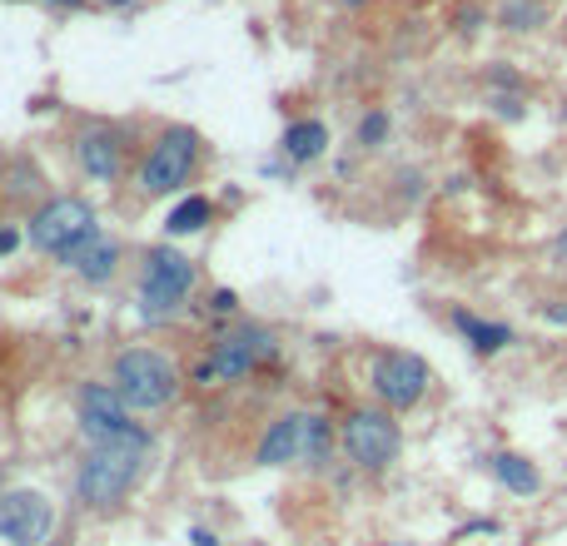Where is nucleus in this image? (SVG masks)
Masks as SVG:
<instances>
[{"label":"nucleus","instance_id":"nucleus-1","mask_svg":"<svg viewBox=\"0 0 567 546\" xmlns=\"http://www.w3.org/2000/svg\"><path fill=\"white\" fill-rule=\"evenodd\" d=\"M150 453V437L135 432V437H119V442H94V453L85 457L80 467V497L94 501V507H110L130 492V482L140 477V462Z\"/></svg>","mask_w":567,"mask_h":546},{"label":"nucleus","instance_id":"nucleus-2","mask_svg":"<svg viewBox=\"0 0 567 546\" xmlns=\"http://www.w3.org/2000/svg\"><path fill=\"white\" fill-rule=\"evenodd\" d=\"M115 393L125 397V407H165L169 397L179 393V372L165 353H150V348H135L115 363Z\"/></svg>","mask_w":567,"mask_h":546},{"label":"nucleus","instance_id":"nucleus-3","mask_svg":"<svg viewBox=\"0 0 567 546\" xmlns=\"http://www.w3.org/2000/svg\"><path fill=\"white\" fill-rule=\"evenodd\" d=\"M85 239H94V214L85 209L80 199H55V204H46L30 219V244L46 249V254L71 258Z\"/></svg>","mask_w":567,"mask_h":546},{"label":"nucleus","instance_id":"nucleus-4","mask_svg":"<svg viewBox=\"0 0 567 546\" xmlns=\"http://www.w3.org/2000/svg\"><path fill=\"white\" fill-rule=\"evenodd\" d=\"M189 289H194V268H189V258H179L175 249H154L150 254V268H144V314H175L179 303L189 299Z\"/></svg>","mask_w":567,"mask_h":546},{"label":"nucleus","instance_id":"nucleus-5","mask_svg":"<svg viewBox=\"0 0 567 546\" xmlns=\"http://www.w3.org/2000/svg\"><path fill=\"white\" fill-rule=\"evenodd\" d=\"M189 164H194V129H169L140 169L144 194H169V189H179L189 179Z\"/></svg>","mask_w":567,"mask_h":546},{"label":"nucleus","instance_id":"nucleus-6","mask_svg":"<svg viewBox=\"0 0 567 546\" xmlns=\"http://www.w3.org/2000/svg\"><path fill=\"white\" fill-rule=\"evenodd\" d=\"M374 388L389 407H414L428 393V363L418 353H389L374 368Z\"/></svg>","mask_w":567,"mask_h":546},{"label":"nucleus","instance_id":"nucleus-7","mask_svg":"<svg viewBox=\"0 0 567 546\" xmlns=\"http://www.w3.org/2000/svg\"><path fill=\"white\" fill-rule=\"evenodd\" d=\"M343 447H349L354 462L383 467V462H393V453H399V428H393L383 412H354V418L343 422Z\"/></svg>","mask_w":567,"mask_h":546},{"label":"nucleus","instance_id":"nucleus-8","mask_svg":"<svg viewBox=\"0 0 567 546\" xmlns=\"http://www.w3.org/2000/svg\"><path fill=\"white\" fill-rule=\"evenodd\" d=\"M50 532V501L40 492H5L0 497V536L11 546H36Z\"/></svg>","mask_w":567,"mask_h":546},{"label":"nucleus","instance_id":"nucleus-9","mask_svg":"<svg viewBox=\"0 0 567 546\" xmlns=\"http://www.w3.org/2000/svg\"><path fill=\"white\" fill-rule=\"evenodd\" d=\"M80 428L90 432L94 442H119V437H135V422L125 418V397L105 383H90L80 393Z\"/></svg>","mask_w":567,"mask_h":546},{"label":"nucleus","instance_id":"nucleus-10","mask_svg":"<svg viewBox=\"0 0 567 546\" xmlns=\"http://www.w3.org/2000/svg\"><path fill=\"white\" fill-rule=\"evenodd\" d=\"M274 353V343L264 333H239V338H229V343H219V348L210 353V363L200 368V378L210 383V378H225V383H235V378H244L249 368H254V358H269Z\"/></svg>","mask_w":567,"mask_h":546},{"label":"nucleus","instance_id":"nucleus-11","mask_svg":"<svg viewBox=\"0 0 567 546\" xmlns=\"http://www.w3.org/2000/svg\"><path fill=\"white\" fill-rule=\"evenodd\" d=\"M115 258H119V249L110 244V239H100V233H94V239H85V244L75 249V254L65 258V264H71L75 274H80V279L105 283L110 274H115Z\"/></svg>","mask_w":567,"mask_h":546},{"label":"nucleus","instance_id":"nucleus-12","mask_svg":"<svg viewBox=\"0 0 567 546\" xmlns=\"http://www.w3.org/2000/svg\"><path fill=\"white\" fill-rule=\"evenodd\" d=\"M294 453H304V418H284V422H274L269 437L260 442V462L279 467V462H289Z\"/></svg>","mask_w":567,"mask_h":546},{"label":"nucleus","instance_id":"nucleus-13","mask_svg":"<svg viewBox=\"0 0 567 546\" xmlns=\"http://www.w3.org/2000/svg\"><path fill=\"white\" fill-rule=\"evenodd\" d=\"M80 164L90 169L94 179H115V169H119L115 135H110V129H90V135L80 140Z\"/></svg>","mask_w":567,"mask_h":546},{"label":"nucleus","instance_id":"nucleus-14","mask_svg":"<svg viewBox=\"0 0 567 546\" xmlns=\"http://www.w3.org/2000/svg\"><path fill=\"white\" fill-rule=\"evenodd\" d=\"M453 323H458V333L468 338L478 353H503L513 343V328L508 323H483V318H472L468 308H458V314H453Z\"/></svg>","mask_w":567,"mask_h":546},{"label":"nucleus","instance_id":"nucleus-15","mask_svg":"<svg viewBox=\"0 0 567 546\" xmlns=\"http://www.w3.org/2000/svg\"><path fill=\"white\" fill-rule=\"evenodd\" d=\"M493 477H497V482H503L508 492H518V497H532V492L543 487L538 467H532L528 457H518V453H497V457H493Z\"/></svg>","mask_w":567,"mask_h":546},{"label":"nucleus","instance_id":"nucleus-16","mask_svg":"<svg viewBox=\"0 0 567 546\" xmlns=\"http://www.w3.org/2000/svg\"><path fill=\"white\" fill-rule=\"evenodd\" d=\"M324 144H329V135H324L319 119H304V125H289V135H284V150H289V160H319Z\"/></svg>","mask_w":567,"mask_h":546},{"label":"nucleus","instance_id":"nucleus-17","mask_svg":"<svg viewBox=\"0 0 567 546\" xmlns=\"http://www.w3.org/2000/svg\"><path fill=\"white\" fill-rule=\"evenodd\" d=\"M204 224H210V199H185L175 214H169V233H200Z\"/></svg>","mask_w":567,"mask_h":546},{"label":"nucleus","instance_id":"nucleus-18","mask_svg":"<svg viewBox=\"0 0 567 546\" xmlns=\"http://www.w3.org/2000/svg\"><path fill=\"white\" fill-rule=\"evenodd\" d=\"M304 453L324 462V453H329V422L324 418H304Z\"/></svg>","mask_w":567,"mask_h":546},{"label":"nucleus","instance_id":"nucleus-19","mask_svg":"<svg viewBox=\"0 0 567 546\" xmlns=\"http://www.w3.org/2000/svg\"><path fill=\"white\" fill-rule=\"evenodd\" d=\"M538 15H543V5H538V0H513L508 11H503V25H513V30H532V25H538Z\"/></svg>","mask_w":567,"mask_h":546},{"label":"nucleus","instance_id":"nucleus-20","mask_svg":"<svg viewBox=\"0 0 567 546\" xmlns=\"http://www.w3.org/2000/svg\"><path fill=\"white\" fill-rule=\"evenodd\" d=\"M383 135H389V115H368L364 119V144H378Z\"/></svg>","mask_w":567,"mask_h":546},{"label":"nucleus","instance_id":"nucleus-21","mask_svg":"<svg viewBox=\"0 0 567 546\" xmlns=\"http://www.w3.org/2000/svg\"><path fill=\"white\" fill-rule=\"evenodd\" d=\"M11 249H15V233H11V229H0V254H11Z\"/></svg>","mask_w":567,"mask_h":546},{"label":"nucleus","instance_id":"nucleus-22","mask_svg":"<svg viewBox=\"0 0 567 546\" xmlns=\"http://www.w3.org/2000/svg\"><path fill=\"white\" fill-rule=\"evenodd\" d=\"M557 254H567V233H563V244H557Z\"/></svg>","mask_w":567,"mask_h":546},{"label":"nucleus","instance_id":"nucleus-23","mask_svg":"<svg viewBox=\"0 0 567 546\" xmlns=\"http://www.w3.org/2000/svg\"><path fill=\"white\" fill-rule=\"evenodd\" d=\"M110 5H130V0H110Z\"/></svg>","mask_w":567,"mask_h":546}]
</instances>
